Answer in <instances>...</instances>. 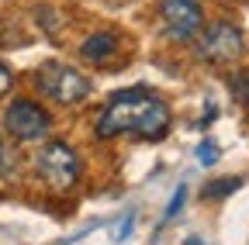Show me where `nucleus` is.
Segmentation results:
<instances>
[{
	"mask_svg": "<svg viewBox=\"0 0 249 245\" xmlns=\"http://www.w3.org/2000/svg\"><path fill=\"white\" fill-rule=\"evenodd\" d=\"M197 163H201V166H214V163H218V145H214V142H201Z\"/></svg>",
	"mask_w": 249,
	"mask_h": 245,
	"instance_id": "obj_9",
	"label": "nucleus"
},
{
	"mask_svg": "<svg viewBox=\"0 0 249 245\" xmlns=\"http://www.w3.org/2000/svg\"><path fill=\"white\" fill-rule=\"evenodd\" d=\"M246 52V42H242V32L235 24H211L208 32L197 38V55L208 59L214 66H232L239 63V55Z\"/></svg>",
	"mask_w": 249,
	"mask_h": 245,
	"instance_id": "obj_5",
	"label": "nucleus"
},
{
	"mask_svg": "<svg viewBox=\"0 0 249 245\" xmlns=\"http://www.w3.org/2000/svg\"><path fill=\"white\" fill-rule=\"evenodd\" d=\"M232 86H235V94H239V100H249V73L235 76V80H232Z\"/></svg>",
	"mask_w": 249,
	"mask_h": 245,
	"instance_id": "obj_11",
	"label": "nucleus"
},
{
	"mask_svg": "<svg viewBox=\"0 0 249 245\" xmlns=\"http://www.w3.org/2000/svg\"><path fill=\"white\" fill-rule=\"evenodd\" d=\"M118 49H121V38H118L114 32H97V35H90V38L80 45V55L87 59V63L101 66V63H107Z\"/></svg>",
	"mask_w": 249,
	"mask_h": 245,
	"instance_id": "obj_7",
	"label": "nucleus"
},
{
	"mask_svg": "<svg viewBox=\"0 0 249 245\" xmlns=\"http://www.w3.org/2000/svg\"><path fill=\"white\" fill-rule=\"evenodd\" d=\"M160 17L166 35L183 42V38H194L204 24V11L197 0H160Z\"/></svg>",
	"mask_w": 249,
	"mask_h": 245,
	"instance_id": "obj_6",
	"label": "nucleus"
},
{
	"mask_svg": "<svg viewBox=\"0 0 249 245\" xmlns=\"http://www.w3.org/2000/svg\"><path fill=\"white\" fill-rule=\"evenodd\" d=\"M49 128H52V117L35 100H14L4 111V131L18 142H38L49 135Z\"/></svg>",
	"mask_w": 249,
	"mask_h": 245,
	"instance_id": "obj_4",
	"label": "nucleus"
},
{
	"mask_svg": "<svg viewBox=\"0 0 249 245\" xmlns=\"http://www.w3.org/2000/svg\"><path fill=\"white\" fill-rule=\"evenodd\" d=\"M11 83H14V76H11V69H7L4 63H0V97H4V94H7V90H11Z\"/></svg>",
	"mask_w": 249,
	"mask_h": 245,
	"instance_id": "obj_12",
	"label": "nucleus"
},
{
	"mask_svg": "<svg viewBox=\"0 0 249 245\" xmlns=\"http://www.w3.org/2000/svg\"><path fill=\"white\" fill-rule=\"evenodd\" d=\"M183 200H187V187H177V194H173V200H170V211H166V221H170V218H177V214H180Z\"/></svg>",
	"mask_w": 249,
	"mask_h": 245,
	"instance_id": "obj_10",
	"label": "nucleus"
},
{
	"mask_svg": "<svg viewBox=\"0 0 249 245\" xmlns=\"http://www.w3.org/2000/svg\"><path fill=\"white\" fill-rule=\"evenodd\" d=\"M35 86H38V94H45V97H52V100H59V104H80V100L90 97V90H93V83H90L83 73L62 66V63H45V66H38Z\"/></svg>",
	"mask_w": 249,
	"mask_h": 245,
	"instance_id": "obj_3",
	"label": "nucleus"
},
{
	"mask_svg": "<svg viewBox=\"0 0 249 245\" xmlns=\"http://www.w3.org/2000/svg\"><path fill=\"white\" fill-rule=\"evenodd\" d=\"M35 169L45 180V187L55 190V194L73 190L80 183V173H83L80 156L73 152V145H66V142H45L38 148V156H35Z\"/></svg>",
	"mask_w": 249,
	"mask_h": 245,
	"instance_id": "obj_2",
	"label": "nucleus"
},
{
	"mask_svg": "<svg viewBox=\"0 0 249 245\" xmlns=\"http://www.w3.org/2000/svg\"><path fill=\"white\" fill-rule=\"evenodd\" d=\"M239 187H242V180L232 176V180H222V183H211V187H204V197H225V194H232V190H239Z\"/></svg>",
	"mask_w": 249,
	"mask_h": 245,
	"instance_id": "obj_8",
	"label": "nucleus"
},
{
	"mask_svg": "<svg viewBox=\"0 0 249 245\" xmlns=\"http://www.w3.org/2000/svg\"><path fill=\"white\" fill-rule=\"evenodd\" d=\"M170 131V107L163 97L152 90H124L114 94L97 117V138H118V135H135V138H163Z\"/></svg>",
	"mask_w": 249,
	"mask_h": 245,
	"instance_id": "obj_1",
	"label": "nucleus"
},
{
	"mask_svg": "<svg viewBox=\"0 0 249 245\" xmlns=\"http://www.w3.org/2000/svg\"><path fill=\"white\" fill-rule=\"evenodd\" d=\"M132 225H135V214H128V218H124V225L118 228V235H114V238H118V242H124V238H128V231H132Z\"/></svg>",
	"mask_w": 249,
	"mask_h": 245,
	"instance_id": "obj_13",
	"label": "nucleus"
}]
</instances>
